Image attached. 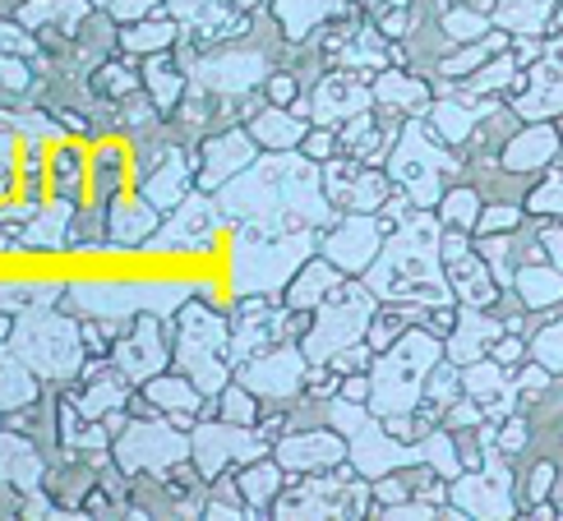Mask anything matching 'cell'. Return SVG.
Returning a JSON list of instances; mask_svg holds the SVG:
<instances>
[{"label":"cell","mask_w":563,"mask_h":521,"mask_svg":"<svg viewBox=\"0 0 563 521\" xmlns=\"http://www.w3.org/2000/svg\"><path fill=\"white\" fill-rule=\"evenodd\" d=\"M282 323H287V314L273 310L268 296H241L236 323H231V365H241L250 355H264L268 346H277Z\"/></svg>","instance_id":"cell-13"},{"label":"cell","mask_w":563,"mask_h":521,"mask_svg":"<svg viewBox=\"0 0 563 521\" xmlns=\"http://www.w3.org/2000/svg\"><path fill=\"white\" fill-rule=\"evenodd\" d=\"M218 208L227 222H245L260 235L291 231L287 218L300 222H323V199L319 180L310 171V157H260L245 167L236 180L218 189Z\"/></svg>","instance_id":"cell-1"},{"label":"cell","mask_w":563,"mask_h":521,"mask_svg":"<svg viewBox=\"0 0 563 521\" xmlns=\"http://www.w3.org/2000/svg\"><path fill=\"white\" fill-rule=\"evenodd\" d=\"M250 134L254 144L268 148V153H291L305 144L310 125L300 121V111H287V107H264L260 115H250Z\"/></svg>","instance_id":"cell-21"},{"label":"cell","mask_w":563,"mask_h":521,"mask_svg":"<svg viewBox=\"0 0 563 521\" xmlns=\"http://www.w3.org/2000/svg\"><path fill=\"white\" fill-rule=\"evenodd\" d=\"M46 485V462L33 447V439H19L0 430V489L14 494H33Z\"/></svg>","instance_id":"cell-17"},{"label":"cell","mask_w":563,"mask_h":521,"mask_svg":"<svg viewBox=\"0 0 563 521\" xmlns=\"http://www.w3.org/2000/svg\"><path fill=\"white\" fill-rule=\"evenodd\" d=\"M10 346L19 351V361L29 365L42 384H75L84 361H88L84 323L52 310V304H29V310H19Z\"/></svg>","instance_id":"cell-2"},{"label":"cell","mask_w":563,"mask_h":521,"mask_svg":"<svg viewBox=\"0 0 563 521\" xmlns=\"http://www.w3.org/2000/svg\"><path fill=\"white\" fill-rule=\"evenodd\" d=\"M0 88L10 92H29L33 88V69L23 56H0Z\"/></svg>","instance_id":"cell-36"},{"label":"cell","mask_w":563,"mask_h":521,"mask_svg":"<svg viewBox=\"0 0 563 521\" xmlns=\"http://www.w3.org/2000/svg\"><path fill=\"white\" fill-rule=\"evenodd\" d=\"M10 333H14V319H10L5 310H0V342H10Z\"/></svg>","instance_id":"cell-43"},{"label":"cell","mask_w":563,"mask_h":521,"mask_svg":"<svg viewBox=\"0 0 563 521\" xmlns=\"http://www.w3.org/2000/svg\"><path fill=\"white\" fill-rule=\"evenodd\" d=\"M218 415L231 424H260V397H254L245 384H227L218 392Z\"/></svg>","instance_id":"cell-31"},{"label":"cell","mask_w":563,"mask_h":521,"mask_svg":"<svg viewBox=\"0 0 563 521\" xmlns=\"http://www.w3.org/2000/svg\"><path fill=\"white\" fill-rule=\"evenodd\" d=\"M195 84L208 92H227V98H245L264 84V56L245 52V46H222V52L195 60Z\"/></svg>","instance_id":"cell-11"},{"label":"cell","mask_w":563,"mask_h":521,"mask_svg":"<svg viewBox=\"0 0 563 521\" xmlns=\"http://www.w3.org/2000/svg\"><path fill=\"white\" fill-rule=\"evenodd\" d=\"M157 5L162 0H111V14L125 19V23H139V19H148Z\"/></svg>","instance_id":"cell-38"},{"label":"cell","mask_w":563,"mask_h":521,"mask_svg":"<svg viewBox=\"0 0 563 521\" xmlns=\"http://www.w3.org/2000/svg\"><path fill=\"white\" fill-rule=\"evenodd\" d=\"M333 10H338V0H277V19H282V29H287L291 42H300L319 19H328Z\"/></svg>","instance_id":"cell-30"},{"label":"cell","mask_w":563,"mask_h":521,"mask_svg":"<svg viewBox=\"0 0 563 521\" xmlns=\"http://www.w3.org/2000/svg\"><path fill=\"white\" fill-rule=\"evenodd\" d=\"M369 102V92L356 84V79H346V75H333V79H323L314 88V107L310 115L319 125H338V121H351V115H361Z\"/></svg>","instance_id":"cell-20"},{"label":"cell","mask_w":563,"mask_h":521,"mask_svg":"<svg viewBox=\"0 0 563 521\" xmlns=\"http://www.w3.org/2000/svg\"><path fill=\"white\" fill-rule=\"evenodd\" d=\"M333 144H338V138H333V130H310V134H305V144H300V153L305 157H310V162H319V157H328V153H333Z\"/></svg>","instance_id":"cell-40"},{"label":"cell","mask_w":563,"mask_h":521,"mask_svg":"<svg viewBox=\"0 0 563 521\" xmlns=\"http://www.w3.org/2000/svg\"><path fill=\"white\" fill-rule=\"evenodd\" d=\"M369 323V300L351 287H338L319 304V314L310 323V333H305V361L310 365H328L338 351H346L351 342H361V328Z\"/></svg>","instance_id":"cell-7"},{"label":"cell","mask_w":563,"mask_h":521,"mask_svg":"<svg viewBox=\"0 0 563 521\" xmlns=\"http://www.w3.org/2000/svg\"><path fill=\"white\" fill-rule=\"evenodd\" d=\"M310 250H314L310 231H277V235L254 231V241H245L231 254V287H236V296H273L310 264Z\"/></svg>","instance_id":"cell-4"},{"label":"cell","mask_w":563,"mask_h":521,"mask_svg":"<svg viewBox=\"0 0 563 521\" xmlns=\"http://www.w3.org/2000/svg\"><path fill=\"white\" fill-rule=\"evenodd\" d=\"M167 333H162V314H144V319H134L130 333H121L111 342V365L121 369L130 384L144 388L148 378L162 374V365H167Z\"/></svg>","instance_id":"cell-10"},{"label":"cell","mask_w":563,"mask_h":521,"mask_svg":"<svg viewBox=\"0 0 563 521\" xmlns=\"http://www.w3.org/2000/svg\"><path fill=\"white\" fill-rule=\"evenodd\" d=\"M323 254H328V264H338L342 273H365V264L379 254V226L356 212V218H346L323 241Z\"/></svg>","instance_id":"cell-16"},{"label":"cell","mask_w":563,"mask_h":521,"mask_svg":"<svg viewBox=\"0 0 563 521\" xmlns=\"http://www.w3.org/2000/svg\"><path fill=\"white\" fill-rule=\"evenodd\" d=\"M157 212H176L185 199H190V162H185L180 153H167L157 162V167L148 171L144 189H139Z\"/></svg>","instance_id":"cell-19"},{"label":"cell","mask_w":563,"mask_h":521,"mask_svg":"<svg viewBox=\"0 0 563 521\" xmlns=\"http://www.w3.org/2000/svg\"><path fill=\"white\" fill-rule=\"evenodd\" d=\"M167 10H172V19L185 23V29H203V23H213L222 14L218 0H167Z\"/></svg>","instance_id":"cell-32"},{"label":"cell","mask_w":563,"mask_h":521,"mask_svg":"<svg viewBox=\"0 0 563 521\" xmlns=\"http://www.w3.org/2000/svg\"><path fill=\"white\" fill-rule=\"evenodd\" d=\"M426 361H434V346L411 333L402 346L388 351V361L379 365V374H374V401L369 407L379 415H397L407 411L416 401V388H420V374H426Z\"/></svg>","instance_id":"cell-8"},{"label":"cell","mask_w":563,"mask_h":521,"mask_svg":"<svg viewBox=\"0 0 563 521\" xmlns=\"http://www.w3.org/2000/svg\"><path fill=\"white\" fill-rule=\"evenodd\" d=\"M176 42V19H139L121 33V46L125 52H144V56H157L167 52Z\"/></svg>","instance_id":"cell-29"},{"label":"cell","mask_w":563,"mask_h":521,"mask_svg":"<svg viewBox=\"0 0 563 521\" xmlns=\"http://www.w3.org/2000/svg\"><path fill=\"white\" fill-rule=\"evenodd\" d=\"M37 388H42V378L19 361V351L10 342H0V411H29L33 401H37Z\"/></svg>","instance_id":"cell-22"},{"label":"cell","mask_w":563,"mask_h":521,"mask_svg":"<svg viewBox=\"0 0 563 521\" xmlns=\"http://www.w3.org/2000/svg\"><path fill=\"white\" fill-rule=\"evenodd\" d=\"M365 365H369V346H365V342H351L346 351L333 355V369H338V374H356V369H365Z\"/></svg>","instance_id":"cell-37"},{"label":"cell","mask_w":563,"mask_h":521,"mask_svg":"<svg viewBox=\"0 0 563 521\" xmlns=\"http://www.w3.org/2000/svg\"><path fill=\"white\" fill-rule=\"evenodd\" d=\"M203 517H213V521H236V517H250V508H245V499H241V489L231 485V489L213 494V499L203 503Z\"/></svg>","instance_id":"cell-34"},{"label":"cell","mask_w":563,"mask_h":521,"mask_svg":"<svg viewBox=\"0 0 563 521\" xmlns=\"http://www.w3.org/2000/svg\"><path fill=\"white\" fill-rule=\"evenodd\" d=\"M273 457L282 462V470H291V476H314V470L338 466L346 457V447L338 434L310 430V434H282L273 443Z\"/></svg>","instance_id":"cell-15"},{"label":"cell","mask_w":563,"mask_h":521,"mask_svg":"<svg viewBox=\"0 0 563 521\" xmlns=\"http://www.w3.org/2000/svg\"><path fill=\"white\" fill-rule=\"evenodd\" d=\"M107 235H111V245H121V250H134V245L153 241V235H157V208L144 195L115 199L111 218H107Z\"/></svg>","instance_id":"cell-18"},{"label":"cell","mask_w":563,"mask_h":521,"mask_svg":"<svg viewBox=\"0 0 563 521\" xmlns=\"http://www.w3.org/2000/svg\"><path fill=\"white\" fill-rule=\"evenodd\" d=\"M268 98H273V107H287L296 98V79L291 75H273L268 79Z\"/></svg>","instance_id":"cell-41"},{"label":"cell","mask_w":563,"mask_h":521,"mask_svg":"<svg viewBox=\"0 0 563 521\" xmlns=\"http://www.w3.org/2000/svg\"><path fill=\"white\" fill-rule=\"evenodd\" d=\"M88 5L92 0H29V5L19 10V23L23 29H46V23H60V33H69V29H79L84 23V14H88Z\"/></svg>","instance_id":"cell-28"},{"label":"cell","mask_w":563,"mask_h":521,"mask_svg":"<svg viewBox=\"0 0 563 521\" xmlns=\"http://www.w3.org/2000/svg\"><path fill=\"white\" fill-rule=\"evenodd\" d=\"M75 407L88 415V420H102V415H111V411H121V407H130V378L115 369V374H92V378H84V392L75 397Z\"/></svg>","instance_id":"cell-24"},{"label":"cell","mask_w":563,"mask_h":521,"mask_svg":"<svg viewBox=\"0 0 563 521\" xmlns=\"http://www.w3.org/2000/svg\"><path fill=\"white\" fill-rule=\"evenodd\" d=\"M176 365L185 378H195V388L203 397H218L227 384H231V323L218 314V310H208V304L190 300V304H180L176 319Z\"/></svg>","instance_id":"cell-3"},{"label":"cell","mask_w":563,"mask_h":521,"mask_svg":"<svg viewBox=\"0 0 563 521\" xmlns=\"http://www.w3.org/2000/svg\"><path fill=\"white\" fill-rule=\"evenodd\" d=\"M379 98H384V102H420V88L407 84V79H397V75H388V79L379 84Z\"/></svg>","instance_id":"cell-39"},{"label":"cell","mask_w":563,"mask_h":521,"mask_svg":"<svg viewBox=\"0 0 563 521\" xmlns=\"http://www.w3.org/2000/svg\"><path fill=\"white\" fill-rule=\"evenodd\" d=\"M0 56H37V42L23 23H0Z\"/></svg>","instance_id":"cell-35"},{"label":"cell","mask_w":563,"mask_h":521,"mask_svg":"<svg viewBox=\"0 0 563 521\" xmlns=\"http://www.w3.org/2000/svg\"><path fill=\"white\" fill-rule=\"evenodd\" d=\"M92 88L98 92H111V98H130V92L139 88V75L130 65H102L98 79H92Z\"/></svg>","instance_id":"cell-33"},{"label":"cell","mask_w":563,"mask_h":521,"mask_svg":"<svg viewBox=\"0 0 563 521\" xmlns=\"http://www.w3.org/2000/svg\"><path fill=\"white\" fill-rule=\"evenodd\" d=\"M111 457L125 476H167L190 457V434L167 415H134L111 443Z\"/></svg>","instance_id":"cell-5"},{"label":"cell","mask_w":563,"mask_h":521,"mask_svg":"<svg viewBox=\"0 0 563 521\" xmlns=\"http://www.w3.org/2000/svg\"><path fill=\"white\" fill-rule=\"evenodd\" d=\"M268 453V443L254 434V424H231V420H213V415H199V424L190 430V457L195 470L203 480H218L231 462H260Z\"/></svg>","instance_id":"cell-6"},{"label":"cell","mask_w":563,"mask_h":521,"mask_svg":"<svg viewBox=\"0 0 563 521\" xmlns=\"http://www.w3.org/2000/svg\"><path fill=\"white\" fill-rule=\"evenodd\" d=\"M218 212H222L218 199L203 195V189H195V195L176 208V218L153 235V245L157 250H203L208 241H213V231H218Z\"/></svg>","instance_id":"cell-14"},{"label":"cell","mask_w":563,"mask_h":521,"mask_svg":"<svg viewBox=\"0 0 563 521\" xmlns=\"http://www.w3.org/2000/svg\"><path fill=\"white\" fill-rule=\"evenodd\" d=\"M144 84H148V98L157 107V115H172L180 107V92H185V69L172 60V56H153L148 69H144Z\"/></svg>","instance_id":"cell-27"},{"label":"cell","mask_w":563,"mask_h":521,"mask_svg":"<svg viewBox=\"0 0 563 521\" xmlns=\"http://www.w3.org/2000/svg\"><path fill=\"white\" fill-rule=\"evenodd\" d=\"M338 291V264H323V258H310L291 281H287V310H319V304Z\"/></svg>","instance_id":"cell-23"},{"label":"cell","mask_w":563,"mask_h":521,"mask_svg":"<svg viewBox=\"0 0 563 521\" xmlns=\"http://www.w3.org/2000/svg\"><path fill=\"white\" fill-rule=\"evenodd\" d=\"M236 5H241V10H254V5H264V0H236Z\"/></svg>","instance_id":"cell-44"},{"label":"cell","mask_w":563,"mask_h":521,"mask_svg":"<svg viewBox=\"0 0 563 521\" xmlns=\"http://www.w3.org/2000/svg\"><path fill=\"white\" fill-rule=\"evenodd\" d=\"M282 462L273 457H260V462H245L241 466V476H236V489H241V499H245V508H250V521L254 517H264V508L277 499V489H282Z\"/></svg>","instance_id":"cell-25"},{"label":"cell","mask_w":563,"mask_h":521,"mask_svg":"<svg viewBox=\"0 0 563 521\" xmlns=\"http://www.w3.org/2000/svg\"><path fill=\"white\" fill-rule=\"evenodd\" d=\"M144 397L153 401L162 415H172V411H195V415H203V392L195 388V378H185V374H157V378H148Z\"/></svg>","instance_id":"cell-26"},{"label":"cell","mask_w":563,"mask_h":521,"mask_svg":"<svg viewBox=\"0 0 563 521\" xmlns=\"http://www.w3.org/2000/svg\"><path fill=\"white\" fill-rule=\"evenodd\" d=\"M342 397H346V401H365V397H369V384H365V378H346Z\"/></svg>","instance_id":"cell-42"},{"label":"cell","mask_w":563,"mask_h":521,"mask_svg":"<svg viewBox=\"0 0 563 521\" xmlns=\"http://www.w3.org/2000/svg\"><path fill=\"white\" fill-rule=\"evenodd\" d=\"M254 162H260V144H254V134L250 130H222V134H213L203 144L195 185L203 189V195H218L227 180H236L245 167H254Z\"/></svg>","instance_id":"cell-12"},{"label":"cell","mask_w":563,"mask_h":521,"mask_svg":"<svg viewBox=\"0 0 563 521\" xmlns=\"http://www.w3.org/2000/svg\"><path fill=\"white\" fill-rule=\"evenodd\" d=\"M310 374V361H305L300 346L277 342L264 355H250V361L236 365V384H245L260 401H291Z\"/></svg>","instance_id":"cell-9"}]
</instances>
